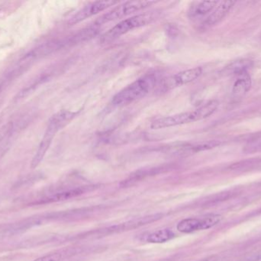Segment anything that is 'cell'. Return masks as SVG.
I'll return each mask as SVG.
<instances>
[{"instance_id": "cell-1", "label": "cell", "mask_w": 261, "mask_h": 261, "mask_svg": "<svg viewBox=\"0 0 261 261\" xmlns=\"http://www.w3.org/2000/svg\"><path fill=\"white\" fill-rule=\"evenodd\" d=\"M219 101L213 100L195 110L159 118L152 123L150 128L153 130H159V129L168 128V127H176V126L184 125V124L202 121L214 113L219 107Z\"/></svg>"}, {"instance_id": "cell-2", "label": "cell", "mask_w": 261, "mask_h": 261, "mask_svg": "<svg viewBox=\"0 0 261 261\" xmlns=\"http://www.w3.org/2000/svg\"><path fill=\"white\" fill-rule=\"evenodd\" d=\"M156 78L153 74L144 75L127 86L113 97V105L121 107L128 105L144 98L156 84Z\"/></svg>"}, {"instance_id": "cell-3", "label": "cell", "mask_w": 261, "mask_h": 261, "mask_svg": "<svg viewBox=\"0 0 261 261\" xmlns=\"http://www.w3.org/2000/svg\"><path fill=\"white\" fill-rule=\"evenodd\" d=\"M159 16L160 12L153 11V12H144V13L139 14V15L122 20L102 35L100 38L101 42H111L130 31L150 24L158 19Z\"/></svg>"}, {"instance_id": "cell-4", "label": "cell", "mask_w": 261, "mask_h": 261, "mask_svg": "<svg viewBox=\"0 0 261 261\" xmlns=\"http://www.w3.org/2000/svg\"><path fill=\"white\" fill-rule=\"evenodd\" d=\"M155 1H129L116 6L110 12L99 17L96 21L95 26H99L110 21L123 18L130 14L142 10L145 8L150 7L152 5L156 4Z\"/></svg>"}, {"instance_id": "cell-5", "label": "cell", "mask_w": 261, "mask_h": 261, "mask_svg": "<svg viewBox=\"0 0 261 261\" xmlns=\"http://www.w3.org/2000/svg\"><path fill=\"white\" fill-rule=\"evenodd\" d=\"M222 216L218 214L207 215L201 218L184 219L178 223L176 229L181 233L190 234L195 231L210 229L220 223Z\"/></svg>"}, {"instance_id": "cell-6", "label": "cell", "mask_w": 261, "mask_h": 261, "mask_svg": "<svg viewBox=\"0 0 261 261\" xmlns=\"http://www.w3.org/2000/svg\"><path fill=\"white\" fill-rule=\"evenodd\" d=\"M202 73V69L200 67L182 70L163 80L158 86V90L159 92H167L185 85L199 78Z\"/></svg>"}, {"instance_id": "cell-7", "label": "cell", "mask_w": 261, "mask_h": 261, "mask_svg": "<svg viewBox=\"0 0 261 261\" xmlns=\"http://www.w3.org/2000/svg\"><path fill=\"white\" fill-rule=\"evenodd\" d=\"M162 214H153L150 216H144L142 218L133 219L129 222H125V223L119 224V225H113V226L108 227V228L100 229V231H96L94 233L96 235H110V234H116V233L124 232V231H130L135 228H140V227L144 226V225H150L153 222H156L162 219Z\"/></svg>"}, {"instance_id": "cell-8", "label": "cell", "mask_w": 261, "mask_h": 261, "mask_svg": "<svg viewBox=\"0 0 261 261\" xmlns=\"http://www.w3.org/2000/svg\"><path fill=\"white\" fill-rule=\"evenodd\" d=\"M117 1H97L94 3H90L87 6H84L81 10L78 11L76 14L73 15L69 20L68 23L70 26L76 24V23L81 22L93 15H96L99 12L106 10L108 8L117 4Z\"/></svg>"}, {"instance_id": "cell-9", "label": "cell", "mask_w": 261, "mask_h": 261, "mask_svg": "<svg viewBox=\"0 0 261 261\" xmlns=\"http://www.w3.org/2000/svg\"><path fill=\"white\" fill-rule=\"evenodd\" d=\"M59 131L60 130L55 126L48 123L45 133H44V136H43V139H41L38 150H37L35 156L32 159L31 168L35 169L41 163V161L43 160L44 156H45L46 153L48 150L50 144H51L52 140Z\"/></svg>"}, {"instance_id": "cell-10", "label": "cell", "mask_w": 261, "mask_h": 261, "mask_svg": "<svg viewBox=\"0 0 261 261\" xmlns=\"http://www.w3.org/2000/svg\"><path fill=\"white\" fill-rule=\"evenodd\" d=\"M236 4L234 1H223L216 8V10L210 14V16L206 18L202 23V27L203 29H208L212 26H216L218 23L220 22L228 13L231 8Z\"/></svg>"}, {"instance_id": "cell-11", "label": "cell", "mask_w": 261, "mask_h": 261, "mask_svg": "<svg viewBox=\"0 0 261 261\" xmlns=\"http://www.w3.org/2000/svg\"><path fill=\"white\" fill-rule=\"evenodd\" d=\"M251 84H252V81L248 72L237 76V79L233 85V100L238 101L243 98V97H245L251 89Z\"/></svg>"}, {"instance_id": "cell-12", "label": "cell", "mask_w": 261, "mask_h": 261, "mask_svg": "<svg viewBox=\"0 0 261 261\" xmlns=\"http://www.w3.org/2000/svg\"><path fill=\"white\" fill-rule=\"evenodd\" d=\"M253 66V61L250 59H239L233 61L227 65L222 70V75L225 76H239L245 72H248V69Z\"/></svg>"}, {"instance_id": "cell-13", "label": "cell", "mask_w": 261, "mask_h": 261, "mask_svg": "<svg viewBox=\"0 0 261 261\" xmlns=\"http://www.w3.org/2000/svg\"><path fill=\"white\" fill-rule=\"evenodd\" d=\"M219 3L218 1H203L196 3L190 9V16L191 18H199L210 13L215 6Z\"/></svg>"}, {"instance_id": "cell-14", "label": "cell", "mask_w": 261, "mask_h": 261, "mask_svg": "<svg viewBox=\"0 0 261 261\" xmlns=\"http://www.w3.org/2000/svg\"><path fill=\"white\" fill-rule=\"evenodd\" d=\"M174 233L170 229H161L147 235V242L152 244H161L169 242L174 238Z\"/></svg>"}, {"instance_id": "cell-15", "label": "cell", "mask_w": 261, "mask_h": 261, "mask_svg": "<svg viewBox=\"0 0 261 261\" xmlns=\"http://www.w3.org/2000/svg\"><path fill=\"white\" fill-rule=\"evenodd\" d=\"M220 144L221 143L217 140L206 141V142H202L197 144H190V145L182 147V153H193L205 151V150L216 148V147H219Z\"/></svg>"}, {"instance_id": "cell-16", "label": "cell", "mask_w": 261, "mask_h": 261, "mask_svg": "<svg viewBox=\"0 0 261 261\" xmlns=\"http://www.w3.org/2000/svg\"><path fill=\"white\" fill-rule=\"evenodd\" d=\"M90 187H81V188H73V189L68 190V191L63 192V193H58L55 196H52L48 201L50 202H57V201L67 200V199H72V198L77 197L81 195L85 194L89 192Z\"/></svg>"}, {"instance_id": "cell-17", "label": "cell", "mask_w": 261, "mask_h": 261, "mask_svg": "<svg viewBox=\"0 0 261 261\" xmlns=\"http://www.w3.org/2000/svg\"><path fill=\"white\" fill-rule=\"evenodd\" d=\"M261 167V159H251L232 164L230 170L234 171H248Z\"/></svg>"}, {"instance_id": "cell-18", "label": "cell", "mask_w": 261, "mask_h": 261, "mask_svg": "<svg viewBox=\"0 0 261 261\" xmlns=\"http://www.w3.org/2000/svg\"><path fill=\"white\" fill-rule=\"evenodd\" d=\"M44 80H45V78H41V79H39V81H37L35 84H32V85L29 86V87H25V88L21 90V91L17 94V96L15 97V99L18 100H18L24 99V98H27L29 95L32 94V93L35 91V89L38 87V85L41 84V83H43Z\"/></svg>"}, {"instance_id": "cell-19", "label": "cell", "mask_w": 261, "mask_h": 261, "mask_svg": "<svg viewBox=\"0 0 261 261\" xmlns=\"http://www.w3.org/2000/svg\"><path fill=\"white\" fill-rule=\"evenodd\" d=\"M67 255V252L65 251H57V252L52 253V254H47L39 258L35 259L33 261H61Z\"/></svg>"}, {"instance_id": "cell-20", "label": "cell", "mask_w": 261, "mask_h": 261, "mask_svg": "<svg viewBox=\"0 0 261 261\" xmlns=\"http://www.w3.org/2000/svg\"><path fill=\"white\" fill-rule=\"evenodd\" d=\"M13 130V123L8 122L0 127V144L3 142V139H6L8 136L10 135Z\"/></svg>"}, {"instance_id": "cell-21", "label": "cell", "mask_w": 261, "mask_h": 261, "mask_svg": "<svg viewBox=\"0 0 261 261\" xmlns=\"http://www.w3.org/2000/svg\"><path fill=\"white\" fill-rule=\"evenodd\" d=\"M261 258V253H257V254H251V256L245 257L243 260L241 261H258Z\"/></svg>"}, {"instance_id": "cell-22", "label": "cell", "mask_w": 261, "mask_h": 261, "mask_svg": "<svg viewBox=\"0 0 261 261\" xmlns=\"http://www.w3.org/2000/svg\"><path fill=\"white\" fill-rule=\"evenodd\" d=\"M8 81L6 78H5V79L2 80V81H0V93H1L2 90H3V87H4V86H6V84H7Z\"/></svg>"}, {"instance_id": "cell-23", "label": "cell", "mask_w": 261, "mask_h": 261, "mask_svg": "<svg viewBox=\"0 0 261 261\" xmlns=\"http://www.w3.org/2000/svg\"><path fill=\"white\" fill-rule=\"evenodd\" d=\"M199 261H218V257L217 256H211V257H206V258Z\"/></svg>"}, {"instance_id": "cell-24", "label": "cell", "mask_w": 261, "mask_h": 261, "mask_svg": "<svg viewBox=\"0 0 261 261\" xmlns=\"http://www.w3.org/2000/svg\"><path fill=\"white\" fill-rule=\"evenodd\" d=\"M0 11H1V9H0Z\"/></svg>"}]
</instances>
